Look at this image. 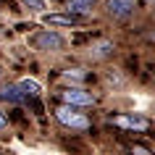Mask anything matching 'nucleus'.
<instances>
[{"label":"nucleus","instance_id":"9b49d317","mask_svg":"<svg viewBox=\"0 0 155 155\" xmlns=\"http://www.w3.org/2000/svg\"><path fill=\"white\" fill-rule=\"evenodd\" d=\"M24 5H26V8H32V11H42V8H45L42 0H24Z\"/></svg>","mask_w":155,"mask_h":155},{"label":"nucleus","instance_id":"1a4fd4ad","mask_svg":"<svg viewBox=\"0 0 155 155\" xmlns=\"http://www.w3.org/2000/svg\"><path fill=\"white\" fill-rule=\"evenodd\" d=\"M18 90L24 92L26 97H37L40 95V84L34 82V79H24V82H18Z\"/></svg>","mask_w":155,"mask_h":155},{"label":"nucleus","instance_id":"39448f33","mask_svg":"<svg viewBox=\"0 0 155 155\" xmlns=\"http://www.w3.org/2000/svg\"><path fill=\"white\" fill-rule=\"evenodd\" d=\"M137 8V0H108V13L116 18H126L134 13Z\"/></svg>","mask_w":155,"mask_h":155},{"label":"nucleus","instance_id":"f03ea898","mask_svg":"<svg viewBox=\"0 0 155 155\" xmlns=\"http://www.w3.org/2000/svg\"><path fill=\"white\" fill-rule=\"evenodd\" d=\"M113 124L118 129H129V131H147L150 129V121L145 116H131V113H121V116H113Z\"/></svg>","mask_w":155,"mask_h":155},{"label":"nucleus","instance_id":"f257e3e1","mask_svg":"<svg viewBox=\"0 0 155 155\" xmlns=\"http://www.w3.org/2000/svg\"><path fill=\"white\" fill-rule=\"evenodd\" d=\"M55 118L63 124V126H68V129H79V131L90 129V118L82 116V113H76L74 105H61V108H55Z\"/></svg>","mask_w":155,"mask_h":155},{"label":"nucleus","instance_id":"6e6552de","mask_svg":"<svg viewBox=\"0 0 155 155\" xmlns=\"http://www.w3.org/2000/svg\"><path fill=\"white\" fill-rule=\"evenodd\" d=\"M0 100H5V103H24L26 95L18 90V84H5V87H0Z\"/></svg>","mask_w":155,"mask_h":155},{"label":"nucleus","instance_id":"ddd939ff","mask_svg":"<svg viewBox=\"0 0 155 155\" xmlns=\"http://www.w3.org/2000/svg\"><path fill=\"white\" fill-rule=\"evenodd\" d=\"M3 126H5V118H3V116H0V129H3Z\"/></svg>","mask_w":155,"mask_h":155},{"label":"nucleus","instance_id":"9d476101","mask_svg":"<svg viewBox=\"0 0 155 155\" xmlns=\"http://www.w3.org/2000/svg\"><path fill=\"white\" fill-rule=\"evenodd\" d=\"M66 11H68V13H76V16H87V13H90V5L82 3V0H68Z\"/></svg>","mask_w":155,"mask_h":155},{"label":"nucleus","instance_id":"f8f14e48","mask_svg":"<svg viewBox=\"0 0 155 155\" xmlns=\"http://www.w3.org/2000/svg\"><path fill=\"white\" fill-rule=\"evenodd\" d=\"M66 79H84V74H82V68H71V71H66Z\"/></svg>","mask_w":155,"mask_h":155},{"label":"nucleus","instance_id":"20e7f679","mask_svg":"<svg viewBox=\"0 0 155 155\" xmlns=\"http://www.w3.org/2000/svg\"><path fill=\"white\" fill-rule=\"evenodd\" d=\"M61 97H63V103L66 105H82V108H87V105H95V95H90V92H84V90H66V92H61Z\"/></svg>","mask_w":155,"mask_h":155},{"label":"nucleus","instance_id":"423d86ee","mask_svg":"<svg viewBox=\"0 0 155 155\" xmlns=\"http://www.w3.org/2000/svg\"><path fill=\"white\" fill-rule=\"evenodd\" d=\"M82 21H84V16H76V13H66V16L50 13V16H45V24H58V26H76Z\"/></svg>","mask_w":155,"mask_h":155},{"label":"nucleus","instance_id":"4468645a","mask_svg":"<svg viewBox=\"0 0 155 155\" xmlns=\"http://www.w3.org/2000/svg\"><path fill=\"white\" fill-rule=\"evenodd\" d=\"M82 3H87V5H92V3H95V0H82Z\"/></svg>","mask_w":155,"mask_h":155},{"label":"nucleus","instance_id":"0eeeda50","mask_svg":"<svg viewBox=\"0 0 155 155\" xmlns=\"http://www.w3.org/2000/svg\"><path fill=\"white\" fill-rule=\"evenodd\" d=\"M113 50H116V45H113L110 40H100V42H95V45H90V58L103 61V58L113 55Z\"/></svg>","mask_w":155,"mask_h":155},{"label":"nucleus","instance_id":"7ed1b4c3","mask_svg":"<svg viewBox=\"0 0 155 155\" xmlns=\"http://www.w3.org/2000/svg\"><path fill=\"white\" fill-rule=\"evenodd\" d=\"M32 45L37 50H61V48H63V37L55 34V32H40L32 40Z\"/></svg>","mask_w":155,"mask_h":155}]
</instances>
